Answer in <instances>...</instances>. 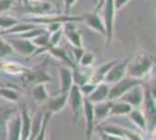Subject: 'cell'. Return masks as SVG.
Returning <instances> with one entry per match:
<instances>
[{"mask_svg": "<svg viewBox=\"0 0 156 140\" xmlns=\"http://www.w3.org/2000/svg\"><path fill=\"white\" fill-rule=\"evenodd\" d=\"M32 1H41V0H32Z\"/></svg>", "mask_w": 156, "mask_h": 140, "instance_id": "cell-45", "label": "cell"}, {"mask_svg": "<svg viewBox=\"0 0 156 140\" xmlns=\"http://www.w3.org/2000/svg\"><path fill=\"white\" fill-rule=\"evenodd\" d=\"M101 140H104V139H101Z\"/></svg>", "mask_w": 156, "mask_h": 140, "instance_id": "cell-47", "label": "cell"}, {"mask_svg": "<svg viewBox=\"0 0 156 140\" xmlns=\"http://www.w3.org/2000/svg\"><path fill=\"white\" fill-rule=\"evenodd\" d=\"M143 100H144V107H146V119L149 121V127L153 130L155 127V96L150 90L146 88L143 90Z\"/></svg>", "mask_w": 156, "mask_h": 140, "instance_id": "cell-10", "label": "cell"}, {"mask_svg": "<svg viewBox=\"0 0 156 140\" xmlns=\"http://www.w3.org/2000/svg\"><path fill=\"white\" fill-rule=\"evenodd\" d=\"M101 139L104 140H126L122 137H118V135H112V134H107L101 132Z\"/></svg>", "mask_w": 156, "mask_h": 140, "instance_id": "cell-40", "label": "cell"}, {"mask_svg": "<svg viewBox=\"0 0 156 140\" xmlns=\"http://www.w3.org/2000/svg\"><path fill=\"white\" fill-rule=\"evenodd\" d=\"M46 140H47V139H46Z\"/></svg>", "mask_w": 156, "mask_h": 140, "instance_id": "cell-48", "label": "cell"}, {"mask_svg": "<svg viewBox=\"0 0 156 140\" xmlns=\"http://www.w3.org/2000/svg\"><path fill=\"white\" fill-rule=\"evenodd\" d=\"M153 64H154L153 59L148 54H137L135 57H130L126 73L128 74V76L130 77L140 80L146 74L149 73L150 69L153 68Z\"/></svg>", "mask_w": 156, "mask_h": 140, "instance_id": "cell-1", "label": "cell"}, {"mask_svg": "<svg viewBox=\"0 0 156 140\" xmlns=\"http://www.w3.org/2000/svg\"><path fill=\"white\" fill-rule=\"evenodd\" d=\"M12 54H13V49L8 45V42L0 35V59L9 56Z\"/></svg>", "mask_w": 156, "mask_h": 140, "instance_id": "cell-34", "label": "cell"}, {"mask_svg": "<svg viewBox=\"0 0 156 140\" xmlns=\"http://www.w3.org/2000/svg\"><path fill=\"white\" fill-rule=\"evenodd\" d=\"M129 0H114V7H115V11L121 9L122 7L128 2Z\"/></svg>", "mask_w": 156, "mask_h": 140, "instance_id": "cell-42", "label": "cell"}, {"mask_svg": "<svg viewBox=\"0 0 156 140\" xmlns=\"http://www.w3.org/2000/svg\"><path fill=\"white\" fill-rule=\"evenodd\" d=\"M84 53L85 50L83 49V47H72V54H73V60H75L73 62L78 63Z\"/></svg>", "mask_w": 156, "mask_h": 140, "instance_id": "cell-37", "label": "cell"}, {"mask_svg": "<svg viewBox=\"0 0 156 140\" xmlns=\"http://www.w3.org/2000/svg\"><path fill=\"white\" fill-rule=\"evenodd\" d=\"M32 95L34 97V99L36 100L37 103H44V102L49 99V95L47 92L46 85L43 83L34 85L32 90Z\"/></svg>", "mask_w": 156, "mask_h": 140, "instance_id": "cell-27", "label": "cell"}, {"mask_svg": "<svg viewBox=\"0 0 156 140\" xmlns=\"http://www.w3.org/2000/svg\"><path fill=\"white\" fill-rule=\"evenodd\" d=\"M14 5V0H0V13L11 9Z\"/></svg>", "mask_w": 156, "mask_h": 140, "instance_id": "cell-38", "label": "cell"}, {"mask_svg": "<svg viewBox=\"0 0 156 140\" xmlns=\"http://www.w3.org/2000/svg\"><path fill=\"white\" fill-rule=\"evenodd\" d=\"M118 62V60H112L110 62H106L104 64H101L100 67H98L93 74H92L91 76L89 77V81H90V83L92 84H99V83H101L103 81L105 80V76H106V74L108 73V70H110L111 68L113 67L115 63Z\"/></svg>", "mask_w": 156, "mask_h": 140, "instance_id": "cell-19", "label": "cell"}, {"mask_svg": "<svg viewBox=\"0 0 156 140\" xmlns=\"http://www.w3.org/2000/svg\"><path fill=\"white\" fill-rule=\"evenodd\" d=\"M76 1L77 0H63V2H64V14H68L70 12V9L75 5Z\"/></svg>", "mask_w": 156, "mask_h": 140, "instance_id": "cell-39", "label": "cell"}, {"mask_svg": "<svg viewBox=\"0 0 156 140\" xmlns=\"http://www.w3.org/2000/svg\"><path fill=\"white\" fill-rule=\"evenodd\" d=\"M119 99H121L122 102H126L132 107L139 106L143 102V89L141 88V84L135 85V87H133L132 89H129Z\"/></svg>", "mask_w": 156, "mask_h": 140, "instance_id": "cell-12", "label": "cell"}, {"mask_svg": "<svg viewBox=\"0 0 156 140\" xmlns=\"http://www.w3.org/2000/svg\"><path fill=\"white\" fill-rule=\"evenodd\" d=\"M104 15L103 21L105 26V38H106V47L111 45V41L113 38V27H114V18H115V7L114 0H105L104 1ZM101 7V8H103Z\"/></svg>", "mask_w": 156, "mask_h": 140, "instance_id": "cell-2", "label": "cell"}, {"mask_svg": "<svg viewBox=\"0 0 156 140\" xmlns=\"http://www.w3.org/2000/svg\"><path fill=\"white\" fill-rule=\"evenodd\" d=\"M68 103L70 104V109L73 114V121H76L79 114L83 112V103H84V96L80 92L79 87L76 84H73L68 92Z\"/></svg>", "mask_w": 156, "mask_h": 140, "instance_id": "cell-7", "label": "cell"}, {"mask_svg": "<svg viewBox=\"0 0 156 140\" xmlns=\"http://www.w3.org/2000/svg\"><path fill=\"white\" fill-rule=\"evenodd\" d=\"M1 68L4 71H6L8 74H12V75H18V74H25L28 70L27 68L21 67L18 63H13V62H8V63H2Z\"/></svg>", "mask_w": 156, "mask_h": 140, "instance_id": "cell-30", "label": "cell"}, {"mask_svg": "<svg viewBox=\"0 0 156 140\" xmlns=\"http://www.w3.org/2000/svg\"><path fill=\"white\" fill-rule=\"evenodd\" d=\"M71 69H72V78H73V83H75L76 85L80 87V85H83V84H85V83L89 82V76L85 75V74H83L82 70L77 69L76 66H75L73 68H71Z\"/></svg>", "mask_w": 156, "mask_h": 140, "instance_id": "cell-31", "label": "cell"}, {"mask_svg": "<svg viewBox=\"0 0 156 140\" xmlns=\"http://www.w3.org/2000/svg\"><path fill=\"white\" fill-rule=\"evenodd\" d=\"M108 92H110V87L107 83H99L96 85L94 90L92 91L89 96H86L85 98L91 102L92 104H96V103H100V102H104V100L108 99Z\"/></svg>", "mask_w": 156, "mask_h": 140, "instance_id": "cell-15", "label": "cell"}, {"mask_svg": "<svg viewBox=\"0 0 156 140\" xmlns=\"http://www.w3.org/2000/svg\"><path fill=\"white\" fill-rule=\"evenodd\" d=\"M36 25H33V23H19L16 22L13 27L8 28L6 31H2L0 32V35H18V34L25 33V32H28L33 28H35Z\"/></svg>", "mask_w": 156, "mask_h": 140, "instance_id": "cell-23", "label": "cell"}, {"mask_svg": "<svg viewBox=\"0 0 156 140\" xmlns=\"http://www.w3.org/2000/svg\"><path fill=\"white\" fill-rule=\"evenodd\" d=\"M16 112L18 110L12 106H0V140H7V124Z\"/></svg>", "mask_w": 156, "mask_h": 140, "instance_id": "cell-11", "label": "cell"}, {"mask_svg": "<svg viewBox=\"0 0 156 140\" xmlns=\"http://www.w3.org/2000/svg\"><path fill=\"white\" fill-rule=\"evenodd\" d=\"M29 2L26 4V11L28 13L36 14V15H43V14H48L52 11V7L50 4L48 2H41V1H32L28 0Z\"/></svg>", "mask_w": 156, "mask_h": 140, "instance_id": "cell-22", "label": "cell"}, {"mask_svg": "<svg viewBox=\"0 0 156 140\" xmlns=\"http://www.w3.org/2000/svg\"><path fill=\"white\" fill-rule=\"evenodd\" d=\"M82 19L86 23L87 27H90L93 31H96L99 34H101V35L105 36L104 21H103V19L100 16H98L97 12H86V13H83Z\"/></svg>", "mask_w": 156, "mask_h": 140, "instance_id": "cell-13", "label": "cell"}, {"mask_svg": "<svg viewBox=\"0 0 156 140\" xmlns=\"http://www.w3.org/2000/svg\"><path fill=\"white\" fill-rule=\"evenodd\" d=\"M129 116V119L136 125L139 126L141 130H146L147 128V119H146V117H144V114L140 111V110H137V109H132L130 110V112L128 113Z\"/></svg>", "mask_w": 156, "mask_h": 140, "instance_id": "cell-28", "label": "cell"}, {"mask_svg": "<svg viewBox=\"0 0 156 140\" xmlns=\"http://www.w3.org/2000/svg\"><path fill=\"white\" fill-rule=\"evenodd\" d=\"M4 87H12V85H9V84H7L6 82H2V81L0 80V88H4Z\"/></svg>", "mask_w": 156, "mask_h": 140, "instance_id": "cell-44", "label": "cell"}, {"mask_svg": "<svg viewBox=\"0 0 156 140\" xmlns=\"http://www.w3.org/2000/svg\"><path fill=\"white\" fill-rule=\"evenodd\" d=\"M16 22H19V21L16 20V19H14V18H12V16H8V15H0V28H1L2 31H6L8 28L13 27Z\"/></svg>", "mask_w": 156, "mask_h": 140, "instance_id": "cell-33", "label": "cell"}, {"mask_svg": "<svg viewBox=\"0 0 156 140\" xmlns=\"http://www.w3.org/2000/svg\"><path fill=\"white\" fill-rule=\"evenodd\" d=\"M26 22H36V23H65V22H76V21H83L82 16H70L69 14H62V15H55V14H43L39 16H33L25 19Z\"/></svg>", "mask_w": 156, "mask_h": 140, "instance_id": "cell-5", "label": "cell"}, {"mask_svg": "<svg viewBox=\"0 0 156 140\" xmlns=\"http://www.w3.org/2000/svg\"><path fill=\"white\" fill-rule=\"evenodd\" d=\"M49 35L50 34L46 31L44 33L40 34L37 36H35L34 39H32V42L37 48H44L47 52H48V49L50 48V45H49Z\"/></svg>", "mask_w": 156, "mask_h": 140, "instance_id": "cell-29", "label": "cell"}, {"mask_svg": "<svg viewBox=\"0 0 156 140\" xmlns=\"http://www.w3.org/2000/svg\"><path fill=\"white\" fill-rule=\"evenodd\" d=\"M48 52L51 54L52 56H55L56 59L63 61L65 64H66V67H70V68L75 67V63L70 60V57L68 56V53L65 52L64 49L58 48V47H50V48L48 49Z\"/></svg>", "mask_w": 156, "mask_h": 140, "instance_id": "cell-26", "label": "cell"}, {"mask_svg": "<svg viewBox=\"0 0 156 140\" xmlns=\"http://www.w3.org/2000/svg\"><path fill=\"white\" fill-rule=\"evenodd\" d=\"M104 1L105 0H98V4H97V6H96V8H94V12H99V11L101 9V7L104 5Z\"/></svg>", "mask_w": 156, "mask_h": 140, "instance_id": "cell-43", "label": "cell"}, {"mask_svg": "<svg viewBox=\"0 0 156 140\" xmlns=\"http://www.w3.org/2000/svg\"><path fill=\"white\" fill-rule=\"evenodd\" d=\"M62 31L72 47H82V34L77 29L75 22H65Z\"/></svg>", "mask_w": 156, "mask_h": 140, "instance_id": "cell-16", "label": "cell"}, {"mask_svg": "<svg viewBox=\"0 0 156 140\" xmlns=\"http://www.w3.org/2000/svg\"><path fill=\"white\" fill-rule=\"evenodd\" d=\"M142 82L139 78H134V77H130V76H127V77H122L119 81H117L113 87L110 88V92H108V100H115L119 99L125 92H127L129 89H132L135 85H139L141 84Z\"/></svg>", "mask_w": 156, "mask_h": 140, "instance_id": "cell-3", "label": "cell"}, {"mask_svg": "<svg viewBox=\"0 0 156 140\" xmlns=\"http://www.w3.org/2000/svg\"><path fill=\"white\" fill-rule=\"evenodd\" d=\"M42 119H43V114L41 113V111H37L34 114V117L32 118V123H30V134H29L28 140H34L36 138L42 126Z\"/></svg>", "mask_w": 156, "mask_h": 140, "instance_id": "cell-25", "label": "cell"}, {"mask_svg": "<svg viewBox=\"0 0 156 140\" xmlns=\"http://www.w3.org/2000/svg\"><path fill=\"white\" fill-rule=\"evenodd\" d=\"M93 61H94V55H93V53L87 52V53L83 54V56L80 57V60H79L78 63H80L82 67H89V66H91L92 63H93Z\"/></svg>", "mask_w": 156, "mask_h": 140, "instance_id": "cell-36", "label": "cell"}, {"mask_svg": "<svg viewBox=\"0 0 156 140\" xmlns=\"http://www.w3.org/2000/svg\"><path fill=\"white\" fill-rule=\"evenodd\" d=\"M20 117H21V137L20 140H28L29 134H30V123H32V117L29 114V111L27 106H21L20 109Z\"/></svg>", "mask_w": 156, "mask_h": 140, "instance_id": "cell-20", "label": "cell"}, {"mask_svg": "<svg viewBox=\"0 0 156 140\" xmlns=\"http://www.w3.org/2000/svg\"><path fill=\"white\" fill-rule=\"evenodd\" d=\"M83 113L85 117V140H91L92 133L94 130V114H93V104L84 97L83 103Z\"/></svg>", "mask_w": 156, "mask_h": 140, "instance_id": "cell-8", "label": "cell"}, {"mask_svg": "<svg viewBox=\"0 0 156 140\" xmlns=\"http://www.w3.org/2000/svg\"><path fill=\"white\" fill-rule=\"evenodd\" d=\"M20 1H23V0H20Z\"/></svg>", "mask_w": 156, "mask_h": 140, "instance_id": "cell-46", "label": "cell"}, {"mask_svg": "<svg viewBox=\"0 0 156 140\" xmlns=\"http://www.w3.org/2000/svg\"><path fill=\"white\" fill-rule=\"evenodd\" d=\"M49 45L50 47H57L61 41V38H62V34H63V31L62 28H59L58 31L56 32H52V33H49Z\"/></svg>", "mask_w": 156, "mask_h": 140, "instance_id": "cell-35", "label": "cell"}, {"mask_svg": "<svg viewBox=\"0 0 156 140\" xmlns=\"http://www.w3.org/2000/svg\"><path fill=\"white\" fill-rule=\"evenodd\" d=\"M130 57L126 59V60H122L120 62H117L113 67L108 70V73L106 74L105 76V82L107 84H111V83H115L117 81H119L120 78H122L126 74V69H127V66H128V62H129Z\"/></svg>", "mask_w": 156, "mask_h": 140, "instance_id": "cell-9", "label": "cell"}, {"mask_svg": "<svg viewBox=\"0 0 156 140\" xmlns=\"http://www.w3.org/2000/svg\"><path fill=\"white\" fill-rule=\"evenodd\" d=\"M0 97L6 100H9V102L16 103L19 100V93L16 92V91H14V90H12V89H8L7 87H4L0 88Z\"/></svg>", "mask_w": 156, "mask_h": 140, "instance_id": "cell-32", "label": "cell"}, {"mask_svg": "<svg viewBox=\"0 0 156 140\" xmlns=\"http://www.w3.org/2000/svg\"><path fill=\"white\" fill-rule=\"evenodd\" d=\"M113 104V100H104L100 103L93 104V114H94V123H100L101 120L107 118L110 116L111 107Z\"/></svg>", "mask_w": 156, "mask_h": 140, "instance_id": "cell-18", "label": "cell"}, {"mask_svg": "<svg viewBox=\"0 0 156 140\" xmlns=\"http://www.w3.org/2000/svg\"><path fill=\"white\" fill-rule=\"evenodd\" d=\"M73 85L72 69L70 67H59V93H68Z\"/></svg>", "mask_w": 156, "mask_h": 140, "instance_id": "cell-14", "label": "cell"}, {"mask_svg": "<svg viewBox=\"0 0 156 140\" xmlns=\"http://www.w3.org/2000/svg\"><path fill=\"white\" fill-rule=\"evenodd\" d=\"M21 137V117L19 111L7 124V140H20Z\"/></svg>", "mask_w": 156, "mask_h": 140, "instance_id": "cell-17", "label": "cell"}, {"mask_svg": "<svg viewBox=\"0 0 156 140\" xmlns=\"http://www.w3.org/2000/svg\"><path fill=\"white\" fill-rule=\"evenodd\" d=\"M5 40L8 42V45L16 53L23 56H33V54L36 52L37 47L35 46L32 42V40L28 39H22V38H16V36H12V35H7Z\"/></svg>", "mask_w": 156, "mask_h": 140, "instance_id": "cell-6", "label": "cell"}, {"mask_svg": "<svg viewBox=\"0 0 156 140\" xmlns=\"http://www.w3.org/2000/svg\"><path fill=\"white\" fill-rule=\"evenodd\" d=\"M133 107L130 106L129 104H127L126 102H114L113 100V104L111 107L110 116H124V114H128L130 112Z\"/></svg>", "mask_w": 156, "mask_h": 140, "instance_id": "cell-24", "label": "cell"}, {"mask_svg": "<svg viewBox=\"0 0 156 140\" xmlns=\"http://www.w3.org/2000/svg\"><path fill=\"white\" fill-rule=\"evenodd\" d=\"M48 104V112L50 113H57L61 110H63L68 103V93H59V96L54 97V98H49L47 100Z\"/></svg>", "mask_w": 156, "mask_h": 140, "instance_id": "cell-21", "label": "cell"}, {"mask_svg": "<svg viewBox=\"0 0 156 140\" xmlns=\"http://www.w3.org/2000/svg\"><path fill=\"white\" fill-rule=\"evenodd\" d=\"M47 62L42 66L34 68V69H28L26 73L22 74V81L26 83L27 85H36V84H46L47 82H50L51 77L48 75L46 70Z\"/></svg>", "mask_w": 156, "mask_h": 140, "instance_id": "cell-4", "label": "cell"}, {"mask_svg": "<svg viewBox=\"0 0 156 140\" xmlns=\"http://www.w3.org/2000/svg\"><path fill=\"white\" fill-rule=\"evenodd\" d=\"M61 28V23H49L47 25V32L48 33H52V32H56Z\"/></svg>", "mask_w": 156, "mask_h": 140, "instance_id": "cell-41", "label": "cell"}]
</instances>
